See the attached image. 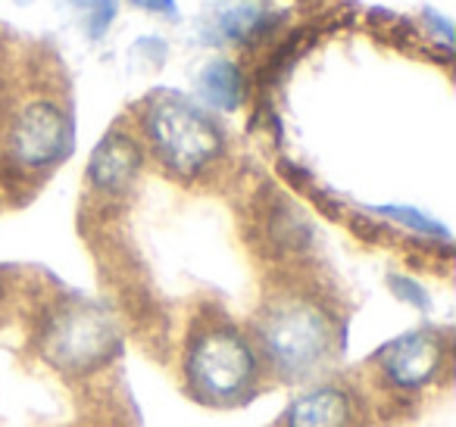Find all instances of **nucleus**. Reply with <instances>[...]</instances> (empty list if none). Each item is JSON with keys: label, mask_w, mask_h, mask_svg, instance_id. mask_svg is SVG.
Segmentation results:
<instances>
[{"label": "nucleus", "mask_w": 456, "mask_h": 427, "mask_svg": "<svg viewBox=\"0 0 456 427\" xmlns=\"http://www.w3.org/2000/svg\"><path fill=\"white\" fill-rule=\"evenodd\" d=\"M279 16L256 0H219L209 13V35L219 41H250L266 35Z\"/></svg>", "instance_id": "obj_9"}, {"label": "nucleus", "mask_w": 456, "mask_h": 427, "mask_svg": "<svg viewBox=\"0 0 456 427\" xmlns=\"http://www.w3.org/2000/svg\"><path fill=\"white\" fill-rule=\"evenodd\" d=\"M197 94L207 103L209 109H222V113H232V109L241 107L244 101V76L232 60H213L200 69L197 76Z\"/></svg>", "instance_id": "obj_10"}, {"label": "nucleus", "mask_w": 456, "mask_h": 427, "mask_svg": "<svg viewBox=\"0 0 456 427\" xmlns=\"http://www.w3.org/2000/svg\"><path fill=\"white\" fill-rule=\"evenodd\" d=\"M182 381L200 406L238 408L250 402L263 381V362L250 334L225 318L197 321L182 350Z\"/></svg>", "instance_id": "obj_2"}, {"label": "nucleus", "mask_w": 456, "mask_h": 427, "mask_svg": "<svg viewBox=\"0 0 456 427\" xmlns=\"http://www.w3.org/2000/svg\"><path fill=\"white\" fill-rule=\"evenodd\" d=\"M141 132L159 165L182 181L203 175L225 153V134L219 122L175 91H159L144 103Z\"/></svg>", "instance_id": "obj_3"}, {"label": "nucleus", "mask_w": 456, "mask_h": 427, "mask_svg": "<svg viewBox=\"0 0 456 427\" xmlns=\"http://www.w3.org/2000/svg\"><path fill=\"white\" fill-rule=\"evenodd\" d=\"M41 359L66 377H88L119 356V325L91 300L57 302L35 334Z\"/></svg>", "instance_id": "obj_4"}, {"label": "nucleus", "mask_w": 456, "mask_h": 427, "mask_svg": "<svg viewBox=\"0 0 456 427\" xmlns=\"http://www.w3.org/2000/svg\"><path fill=\"white\" fill-rule=\"evenodd\" d=\"M10 157L22 169H51L72 150V119L53 101H28L10 122Z\"/></svg>", "instance_id": "obj_6"}, {"label": "nucleus", "mask_w": 456, "mask_h": 427, "mask_svg": "<svg viewBox=\"0 0 456 427\" xmlns=\"http://www.w3.org/2000/svg\"><path fill=\"white\" fill-rule=\"evenodd\" d=\"M141 165H144V150L128 132H107L101 138V144L94 147L88 159V181L94 190L110 197H119L126 190H132V184L138 181Z\"/></svg>", "instance_id": "obj_8"}, {"label": "nucleus", "mask_w": 456, "mask_h": 427, "mask_svg": "<svg viewBox=\"0 0 456 427\" xmlns=\"http://www.w3.org/2000/svg\"><path fill=\"white\" fill-rule=\"evenodd\" d=\"M362 406L354 387L341 381H322L294 396L281 427H360Z\"/></svg>", "instance_id": "obj_7"}, {"label": "nucleus", "mask_w": 456, "mask_h": 427, "mask_svg": "<svg viewBox=\"0 0 456 427\" xmlns=\"http://www.w3.org/2000/svg\"><path fill=\"white\" fill-rule=\"evenodd\" d=\"M450 362V337L441 327H416L400 337L387 340L379 352H375V365H379L381 377L387 387L403 390V393H416V390L431 387L441 381Z\"/></svg>", "instance_id": "obj_5"}, {"label": "nucleus", "mask_w": 456, "mask_h": 427, "mask_svg": "<svg viewBox=\"0 0 456 427\" xmlns=\"http://www.w3.org/2000/svg\"><path fill=\"white\" fill-rule=\"evenodd\" d=\"M66 4L85 16V28H88L91 41H101L116 20V0H66Z\"/></svg>", "instance_id": "obj_12"}, {"label": "nucleus", "mask_w": 456, "mask_h": 427, "mask_svg": "<svg viewBox=\"0 0 456 427\" xmlns=\"http://www.w3.org/2000/svg\"><path fill=\"white\" fill-rule=\"evenodd\" d=\"M387 287H391V294L397 296L400 302L419 309V312H428V309H431V294L419 281H412V278L391 275V278H387Z\"/></svg>", "instance_id": "obj_13"}, {"label": "nucleus", "mask_w": 456, "mask_h": 427, "mask_svg": "<svg viewBox=\"0 0 456 427\" xmlns=\"http://www.w3.org/2000/svg\"><path fill=\"white\" fill-rule=\"evenodd\" d=\"M134 7L147 10V13H157V16H166V20H175L178 16V7L175 0H132Z\"/></svg>", "instance_id": "obj_14"}, {"label": "nucleus", "mask_w": 456, "mask_h": 427, "mask_svg": "<svg viewBox=\"0 0 456 427\" xmlns=\"http://www.w3.org/2000/svg\"><path fill=\"white\" fill-rule=\"evenodd\" d=\"M375 213L385 215V219L397 222V225H403L406 231H416V234H425V238H441L444 244L450 240V231L441 225V222H435L431 215H425L422 209L416 206H375Z\"/></svg>", "instance_id": "obj_11"}, {"label": "nucleus", "mask_w": 456, "mask_h": 427, "mask_svg": "<svg viewBox=\"0 0 456 427\" xmlns=\"http://www.w3.org/2000/svg\"><path fill=\"white\" fill-rule=\"evenodd\" d=\"M263 371L288 383L313 381L341 352V321L335 309L306 290H279L254 318Z\"/></svg>", "instance_id": "obj_1"}]
</instances>
